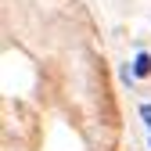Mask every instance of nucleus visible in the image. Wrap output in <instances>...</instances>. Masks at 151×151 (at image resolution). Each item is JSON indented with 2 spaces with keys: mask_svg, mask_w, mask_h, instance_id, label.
Listing matches in <instances>:
<instances>
[{
  "mask_svg": "<svg viewBox=\"0 0 151 151\" xmlns=\"http://www.w3.org/2000/svg\"><path fill=\"white\" fill-rule=\"evenodd\" d=\"M147 72H151V58L140 50L137 58H133V76H147Z\"/></svg>",
  "mask_w": 151,
  "mask_h": 151,
  "instance_id": "obj_1",
  "label": "nucleus"
},
{
  "mask_svg": "<svg viewBox=\"0 0 151 151\" xmlns=\"http://www.w3.org/2000/svg\"><path fill=\"white\" fill-rule=\"evenodd\" d=\"M140 119H144V122L151 126V104H140Z\"/></svg>",
  "mask_w": 151,
  "mask_h": 151,
  "instance_id": "obj_2",
  "label": "nucleus"
}]
</instances>
